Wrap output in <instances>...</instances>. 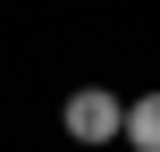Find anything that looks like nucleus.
<instances>
[{
	"mask_svg": "<svg viewBox=\"0 0 160 152\" xmlns=\"http://www.w3.org/2000/svg\"><path fill=\"white\" fill-rule=\"evenodd\" d=\"M118 144L160 152V93H135V102H127V135H118Z\"/></svg>",
	"mask_w": 160,
	"mask_h": 152,
	"instance_id": "nucleus-2",
	"label": "nucleus"
},
{
	"mask_svg": "<svg viewBox=\"0 0 160 152\" xmlns=\"http://www.w3.org/2000/svg\"><path fill=\"white\" fill-rule=\"evenodd\" d=\"M59 127H68V144H118V135H127V102H118L110 85H76V93L59 102Z\"/></svg>",
	"mask_w": 160,
	"mask_h": 152,
	"instance_id": "nucleus-1",
	"label": "nucleus"
}]
</instances>
